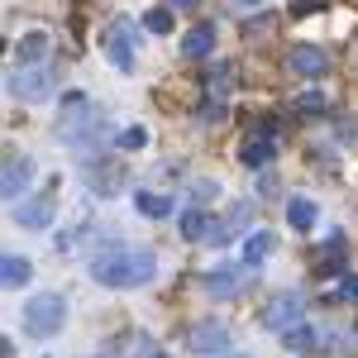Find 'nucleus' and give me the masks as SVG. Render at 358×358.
Instances as JSON below:
<instances>
[{
  "mask_svg": "<svg viewBox=\"0 0 358 358\" xmlns=\"http://www.w3.org/2000/svg\"><path fill=\"white\" fill-rule=\"evenodd\" d=\"M268 253H273V229H253V234L244 239V263H248V268H258Z\"/></svg>",
  "mask_w": 358,
  "mask_h": 358,
  "instance_id": "22",
  "label": "nucleus"
},
{
  "mask_svg": "<svg viewBox=\"0 0 358 358\" xmlns=\"http://www.w3.org/2000/svg\"><path fill=\"white\" fill-rule=\"evenodd\" d=\"M344 248H349V239H344V234H330L325 244L315 248V263H320V273H339V258H344Z\"/></svg>",
  "mask_w": 358,
  "mask_h": 358,
  "instance_id": "21",
  "label": "nucleus"
},
{
  "mask_svg": "<svg viewBox=\"0 0 358 358\" xmlns=\"http://www.w3.org/2000/svg\"><path fill=\"white\" fill-rule=\"evenodd\" d=\"M48 53H53L48 34H24L20 48H15V62H48Z\"/></svg>",
  "mask_w": 358,
  "mask_h": 358,
  "instance_id": "14",
  "label": "nucleus"
},
{
  "mask_svg": "<svg viewBox=\"0 0 358 358\" xmlns=\"http://www.w3.org/2000/svg\"><path fill=\"white\" fill-rule=\"evenodd\" d=\"M62 325H67V301L57 292H43V296H29L24 301V330L34 339H53Z\"/></svg>",
  "mask_w": 358,
  "mask_h": 358,
  "instance_id": "3",
  "label": "nucleus"
},
{
  "mask_svg": "<svg viewBox=\"0 0 358 358\" xmlns=\"http://www.w3.org/2000/svg\"><path fill=\"white\" fill-rule=\"evenodd\" d=\"M106 57H110L120 72H134V43H129V29L124 24H110V34H106Z\"/></svg>",
  "mask_w": 358,
  "mask_h": 358,
  "instance_id": "12",
  "label": "nucleus"
},
{
  "mask_svg": "<svg viewBox=\"0 0 358 358\" xmlns=\"http://www.w3.org/2000/svg\"><path fill=\"white\" fill-rule=\"evenodd\" d=\"M57 215V196L53 192H38L29 201H15V224L20 229H48Z\"/></svg>",
  "mask_w": 358,
  "mask_h": 358,
  "instance_id": "6",
  "label": "nucleus"
},
{
  "mask_svg": "<svg viewBox=\"0 0 358 358\" xmlns=\"http://www.w3.org/2000/svg\"><path fill=\"white\" fill-rule=\"evenodd\" d=\"M96 124H101V115L91 110V101H86V96H67V101H62V120H57V138H67V143L77 148V143H82V138L91 134V129H96Z\"/></svg>",
  "mask_w": 358,
  "mask_h": 358,
  "instance_id": "4",
  "label": "nucleus"
},
{
  "mask_svg": "<svg viewBox=\"0 0 358 358\" xmlns=\"http://www.w3.org/2000/svg\"><path fill=\"white\" fill-rule=\"evenodd\" d=\"M86 182L96 187V196H115V192H120V163H110V167L86 163Z\"/></svg>",
  "mask_w": 358,
  "mask_h": 358,
  "instance_id": "16",
  "label": "nucleus"
},
{
  "mask_svg": "<svg viewBox=\"0 0 358 358\" xmlns=\"http://www.w3.org/2000/svg\"><path fill=\"white\" fill-rule=\"evenodd\" d=\"M282 339H287V349H292V354H306V349L315 344V325H306V320H301L296 330H287Z\"/></svg>",
  "mask_w": 358,
  "mask_h": 358,
  "instance_id": "23",
  "label": "nucleus"
},
{
  "mask_svg": "<svg viewBox=\"0 0 358 358\" xmlns=\"http://www.w3.org/2000/svg\"><path fill=\"white\" fill-rule=\"evenodd\" d=\"M201 0H167V10H196Z\"/></svg>",
  "mask_w": 358,
  "mask_h": 358,
  "instance_id": "29",
  "label": "nucleus"
},
{
  "mask_svg": "<svg viewBox=\"0 0 358 358\" xmlns=\"http://www.w3.org/2000/svg\"><path fill=\"white\" fill-rule=\"evenodd\" d=\"M153 358H167V354H153Z\"/></svg>",
  "mask_w": 358,
  "mask_h": 358,
  "instance_id": "31",
  "label": "nucleus"
},
{
  "mask_svg": "<svg viewBox=\"0 0 358 358\" xmlns=\"http://www.w3.org/2000/svg\"><path fill=\"white\" fill-rule=\"evenodd\" d=\"M29 182H34V158L29 153H10L5 158V172H0V196L5 201H20L29 192Z\"/></svg>",
  "mask_w": 358,
  "mask_h": 358,
  "instance_id": "7",
  "label": "nucleus"
},
{
  "mask_svg": "<svg viewBox=\"0 0 358 358\" xmlns=\"http://www.w3.org/2000/svg\"><path fill=\"white\" fill-rule=\"evenodd\" d=\"M29 277H34L29 258H20V253H5V258H0V282H5V287H24Z\"/></svg>",
  "mask_w": 358,
  "mask_h": 358,
  "instance_id": "17",
  "label": "nucleus"
},
{
  "mask_svg": "<svg viewBox=\"0 0 358 358\" xmlns=\"http://www.w3.org/2000/svg\"><path fill=\"white\" fill-rule=\"evenodd\" d=\"M143 29H148V34H167V29H172V10H167V5L148 10V15H143Z\"/></svg>",
  "mask_w": 358,
  "mask_h": 358,
  "instance_id": "24",
  "label": "nucleus"
},
{
  "mask_svg": "<svg viewBox=\"0 0 358 358\" xmlns=\"http://www.w3.org/2000/svg\"><path fill=\"white\" fill-rule=\"evenodd\" d=\"M334 296H339V301H358V277H344Z\"/></svg>",
  "mask_w": 358,
  "mask_h": 358,
  "instance_id": "27",
  "label": "nucleus"
},
{
  "mask_svg": "<svg viewBox=\"0 0 358 358\" xmlns=\"http://www.w3.org/2000/svg\"><path fill=\"white\" fill-rule=\"evenodd\" d=\"M239 158H244V167H268L277 158V134L273 129H263V134H253L244 143V153H239Z\"/></svg>",
  "mask_w": 358,
  "mask_h": 358,
  "instance_id": "13",
  "label": "nucleus"
},
{
  "mask_svg": "<svg viewBox=\"0 0 358 358\" xmlns=\"http://www.w3.org/2000/svg\"><path fill=\"white\" fill-rule=\"evenodd\" d=\"M325 106H330V101H325V96H320V91H306L301 101H296V110H301V115H310V110L320 115V110H325Z\"/></svg>",
  "mask_w": 358,
  "mask_h": 358,
  "instance_id": "25",
  "label": "nucleus"
},
{
  "mask_svg": "<svg viewBox=\"0 0 358 358\" xmlns=\"http://www.w3.org/2000/svg\"><path fill=\"white\" fill-rule=\"evenodd\" d=\"M53 91H57L53 62H15V72H10V96H15V101L38 106V101H48Z\"/></svg>",
  "mask_w": 358,
  "mask_h": 358,
  "instance_id": "2",
  "label": "nucleus"
},
{
  "mask_svg": "<svg viewBox=\"0 0 358 358\" xmlns=\"http://www.w3.org/2000/svg\"><path fill=\"white\" fill-rule=\"evenodd\" d=\"M301 320H306V301H301V296H292V292H287V296H277V301L268 306V330H277V334L296 330Z\"/></svg>",
  "mask_w": 358,
  "mask_h": 358,
  "instance_id": "9",
  "label": "nucleus"
},
{
  "mask_svg": "<svg viewBox=\"0 0 358 358\" xmlns=\"http://www.w3.org/2000/svg\"><path fill=\"white\" fill-rule=\"evenodd\" d=\"M187 349L192 354H224L229 349V325L224 320H196L187 334Z\"/></svg>",
  "mask_w": 358,
  "mask_h": 358,
  "instance_id": "8",
  "label": "nucleus"
},
{
  "mask_svg": "<svg viewBox=\"0 0 358 358\" xmlns=\"http://www.w3.org/2000/svg\"><path fill=\"white\" fill-rule=\"evenodd\" d=\"M210 196H215V182H196V192H192V206H196V201H201V206H206V201H210Z\"/></svg>",
  "mask_w": 358,
  "mask_h": 358,
  "instance_id": "28",
  "label": "nucleus"
},
{
  "mask_svg": "<svg viewBox=\"0 0 358 358\" xmlns=\"http://www.w3.org/2000/svg\"><path fill=\"white\" fill-rule=\"evenodd\" d=\"M248 282H253V268H248V263H239V268H210V273L201 277V287H206L215 301H229V296L248 292Z\"/></svg>",
  "mask_w": 358,
  "mask_h": 358,
  "instance_id": "5",
  "label": "nucleus"
},
{
  "mask_svg": "<svg viewBox=\"0 0 358 358\" xmlns=\"http://www.w3.org/2000/svg\"><path fill=\"white\" fill-rule=\"evenodd\" d=\"M234 358H248V354H234Z\"/></svg>",
  "mask_w": 358,
  "mask_h": 358,
  "instance_id": "32",
  "label": "nucleus"
},
{
  "mask_svg": "<svg viewBox=\"0 0 358 358\" xmlns=\"http://www.w3.org/2000/svg\"><path fill=\"white\" fill-rule=\"evenodd\" d=\"M143 143H148V129H124V134H120V148H129V153H134V148H143Z\"/></svg>",
  "mask_w": 358,
  "mask_h": 358,
  "instance_id": "26",
  "label": "nucleus"
},
{
  "mask_svg": "<svg viewBox=\"0 0 358 358\" xmlns=\"http://www.w3.org/2000/svg\"><path fill=\"white\" fill-rule=\"evenodd\" d=\"M134 206H138V215H148V220L172 215V196H163V192H134Z\"/></svg>",
  "mask_w": 358,
  "mask_h": 358,
  "instance_id": "18",
  "label": "nucleus"
},
{
  "mask_svg": "<svg viewBox=\"0 0 358 358\" xmlns=\"http://www.w3.org/2000/svg\"><path fill=\"white\" fill-rule=\"evenodd\" d=\"M229 82H234V67H224V62L206 77V96H210L206 101V120H220L224 115V91H229Z\"/></svg>",
  "mask_w": 358,
  "mask_h": 358,
  "instance_id": "11",
  "label": "nucleus"
},
{
  "mask_svg": "<svg viewBox=\"0 0 358 358\" xmlns=\"http://www.w3.org/2000/svg\"><path fill=\"white\" fill-rule=\"evenodd\" d=\"M210 48H215V29L210 24L187 29V38H182V53L187 57H210Z\"/></svg>",
  "mask_w": 358,
  "mask_h": 358,
  "instance_id": "15",
  "label": "nucleus"
},
{
  "mask_svg": "<svg viewBox=\"0 0 358 358\" xmlns=\"http://www.w3.org/2000/svg\"><path fill=\"white\" fill-rule=\"evenodd\" d=\"M287 62H292V72H296V77H310V82L330 72V53H325V48H315V43H296Z\"/></svg>",
  "mask_w": 358,
  "mask_h": 358,
  "instance_id": "10",
  "label": "nucleus"
},
{
  "mask_svg": "<svg viewBox=\"0 0 358 358\" xmlns=\"http://www.w3.org/2000/svg\"><path fill=\"white\" fill-rule=\"evenodd\" d=\"M315 201H306V196H296V201H287V220H292V229H301V234H310L315 229Z\"/></svg>",
  "mask_w": 358,
  "mask_h": 358,
  "instance_id": "19",
  "label": "nucleus"
},
{
  "mask_svg": "<svg viewBox=\"0 0 358 358\" xmlns=\"http://www.w3.org/2000/svg\"><path fill=\"white\" fill-rule=\"evenodd\" d=\"M210 229H215L210 215H206V210H196V206L182 215V239H192V244H206V239H210Z\"/></svg>",
  "mask_w": 358,
  "mask_h": 358,
  "instance_id": "20",
  "label": "nucleus"
},
{
  "mask_svg": "<svg viewBox=\"0 0 358 358\" xmlns=\"http://www.w3.org/2000/svg\"><path fill=\"white\" fill-rule=\"evenodd\" d=\"M91 282L115 287V292H129V287H148L158 277V253L153 248H134V244H110L91 258Z\"/></svg>",
  "mask_w": 358,
  "mask_h": 358,
  "instance_id": "1",
  "label": "nucleus"
},
{
  "mask_svg": "<svg viewBox=\"0 0 358 358\" xmlns=\"http://www.w3.org/2000/svg\"><path fill=\"white\" fill-rule=\"evenodd\" d=\"M239 5H244V10H258V5H263V0H239Z\"/></svg>",
  "mask_w": 358,
  "mask_h": 358,
  "instance_id": "30",
  "label": "nucleus"
}]
</instances>
